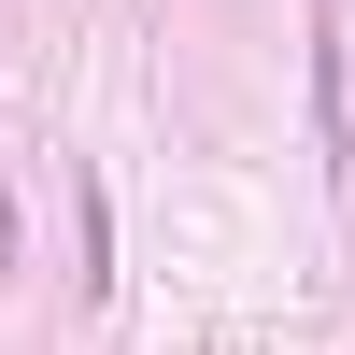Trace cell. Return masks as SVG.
Segmentation results:
<instances>
[{
  "mask_svg": "<svg viewBox=\"0 0 355 355\" xmlns=\"http://www.w3.org/2000/svg\"><path fill=\"white\" fill-rule=\"evenodd\" d=\"M341 100H355V85H341V28H313V128H327V171H341V142H355Z\"/></svg>",
  "mask_w": 355,
  "mask_h": 355,
  "instance_id": "obj_1",
  "label": "cell"
},
{
  "mask_svg": "<svg viewBox=\"0 0 355 355\" xmlns=\"http://www.w3.org/2000/svg\"><path fill=\"white\" fill-rule=\"evenodd\" d=\"M0 270H15V171H0Z\"/></svg>",
  "mask_w": 355,
  "mask_h": 355,
  "instance_id": "obj_2",
  "label": "cell"
}]
</instances>
